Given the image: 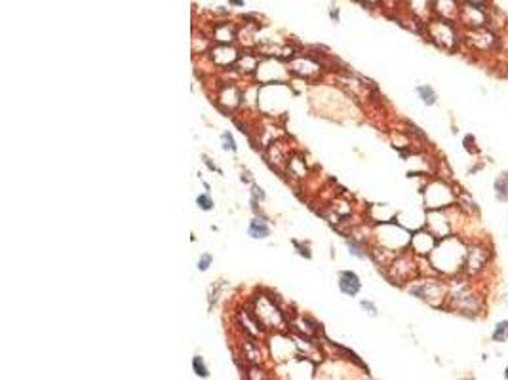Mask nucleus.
Returning <instances> with one entry per match:
<instances>
[{"label":"nucleus","mask_w":508,"mask_h":380,"mask_svg":"<svg viewBox=\"0 0 508 380\" xmlns=\"http://www.w3.org/2000/svg\"><path fill=\"white\" fill-rule=\"evenodd\" d=\"M415 93L421 97V101H423L426 107H432V105H436V101H438V93H436L432 86H428V84L417 86V88H415Z\"/></svg>","instance_id":"9d476101"},{"label":"nucleus","mask_w":508,"mask_h":380,"mask_svg":"<svg viewBox=\"0 0 508 380\" xmlns=\"http://www.w3.org/2000/svg\"><path fill=\"white\" fill-rule=\"evenodd\" d=\"M221 141H223V149L225 150H236V143H234V137H232L229 131H225L223 135H221Z\"/></svg>","instance_id":"2eb2a0df"},{"label":"nucleus","mask_w":508,"mask_h":380,"mask_svg":"<svg viewBox=\"0 0 508 380\" xmlns=\"http://www.w3.org/2000/svg\"><path fill=\"white\" fill-rule=\"evenodd\" d=\"M231 2L234 6H242V4H244V0H231Z\"/></svg>","instance_id":"4be33fe9"},{"label":"nucleus","mask_w":508,"mask_h":380,"mask_svg":"<svg viewBox=\"0 0 508 380\" xmlns=\"http://www.w3.org/2000/svg\"><path fill=\"white\" fill-rule=\"evenodd\" d=\"M491 340L493 342H506L508 340V320L497 321L493 331H491Z\"/></svg>","instance_id":"f8f14e48"},{"label":"nucleus","mask_w":508,"mask_h":380,"mask_svg":"<svg viewBox=\"0 0 508 380\" xmlns=\"http://www.w3.org/2000/svg\"><path fill=\"white\" fill-rule=\"evenodd\" d=\"M193 371H195L198 376H202V378H208L209 376L208 367H206V363H204V359L200 358V356H196V358L193 359Z\"/></svg>","instance_id":"ddd939ff"},{"label":"nucleus","mask_w":508,"mask_h":380,"mask_svg":"<svg viewBox=\"0 0 508 380\" xmlns=\"http://www.w3.org/2000/svg\"><path fill=\"white\" fill-rule=\"evenodd\" d=\"M196 203H198V208L204 209V211H209V209L213 208V200L209 198L208 194H200V196L196 198Z\"/></svg>","instance_id":"4468645a"},{"label":"nucleus","mask_w":508,"mask_h":380,"mask_svg":"<svg viewBox=\"0 0 508 380\" xmlns=\"http://www.w3.org/2000/svg\"><path fill=\"white\" fill-rule=\"evenodd\" d=\"M461 4H463V2H459V0H434L432 6L438 17L455 23V21H459Z\"/></svg>","instance_id":"423d86ee"},{"label":"nucleus","mask_w":508,"mask_h":380,"mask_svg":"<svg viewBox=\"0 0 508 380\" xmlns=\"http://www.w3.org/2000/svg\"><path fill=\"white\" fill-rule=\"evenodd\" d=\"M463 2H470V4H482V6H486L489 0H463Z\"/></svg>","instance_id":"aec40b11"},{"label":"nucleus","mask_w":508,"mask_h":380,"mask_svg":"<svg viewBox=\"0 0 508 380\" xmlns=\"http://www.w3.org/2000/svg\"><path fill=\"white\" fill-rule=\"evenodd\" d=\"M413 247H415L417 253L430 255L434 251V247H436V236L432 232H419L413 238Z\"/></svg>","instance_id":"6e6552de"},{"label":"nucleus","mask_w":508,"mask_h":380,"mask_svg":"<svg viewBox=\"0 0 508 380\" xmlns=\"http://www.w3.org/2000/svg\"><path fill=\"white\" fill-rule=\"evenodd\" d=\"M251 190H253V200H257V198H259V200H265V192H263V190L257 187V185H253V187H251Z\"/></svg>","instance_id":"6ab92c4d"},{"label":"nucleus","mask_w":508,"mask_h":380,"mask_svg":"<svg viewBox=\"0 0 508 380\" xmlns=\"http://www.w3.org/2000/svg\"><path fill=\"white\" fill-rule=\"evenodd\" d=\"M428 34L432 38V42L443 48V50H455L457 44H459V34H457V29L453 21H448V19H432L428 21Z\"/></svg>","instance_id":"f03ea898"},{"label":"nucleus","mask_w":508,"mask_h":380,"mask_svg":"<svg viewBox=\"0 0 508 380\" xmlns=\"http://www.w3.org/2000/svg\"><path fill=\"white\" fill-rule=\"evenodd\" d=\"M502 376H504V378H508V363H506V367H504V373H502Z\"/></svg>","instance_id":"5701e85b"},{"label":"nucleus","mask_w":508,"mask_h":380,"mask_svg":"<svg viewBox=\"0 0 508 380\" xmlns=\"http://www.w3.org/2000/svg\"><path fill=\"white\" fill-rule=\"evenodd\" d=\"M209 264H211V255H208V253L202 255L200 261H198V270H200V272H206V270L209 268Z\"/></svg>","instance_id":"f3484780"},{"label":"nucleus","mask_w":508,"mask_h":380,"mask_svg":"<svg viewBox=\"0 0 508 380\" xmlns=\"http://www.w3.org/2000/svg\"><path fill=\"white\" fill-rule=\"evenodd\" d=\"M346 246H348V249H351V255L358 257V259H366V253L362 251V247H360L356 241H346Z\"/></svg>","instance_id":"dca6fc26"},{"label":"nucleus","mask_w":508,"mask_h":380,"mask_svg":"<svg viewBox=\"0 0 508 380\" xmlns=\"http://www.w3.org/2000/svg\"><path fill=\"white\" fill-rule=\"evenodd\" d=\"M459 21L463 23L464 27H468V29H482V27H487V23H489V12L482 4L463 2L461 4Z\"/></svg>","instance_id":"7ed1b4c3"},{"label":"nucleus","mask_w":508,"mask_h":380,"mask_svg":"<svg viewBox=\"0 0 508 380\" xmlns=\"http://www.w3.org/2000/svg\"><path fill=\"white\" fill-rule=\"evenodd\" d=\"M466 40H468V44L474 48V50H478V52H489V50H493L495 46H497V34H495L493 30H489L487 27H482V29H470L468 30V34H466Z\"/></svg>","instance_id":"39448f33"},{"label":"nucleus","mask_w":508,"mask_h":380,"mask_svg":"<svg viewBox=\"0 0 508 380\" xmlns=\"http://www.w3.org/2000/svg\"><path fill=\"white\" fill-rule=\"evenodd\" d=\"M362 308H364V310H367V314H369V316H373V318L377 316V306H375L373 302H369V300H362Z\"/></svg>","instance_id":"a211bd4d"},{"label":"nucleus","mask_w":508,"mask_h":380,"mask_svg":"<svg viewBox=\"0 0 508 380\" xmlns=\"http://www.w3.org/2000/svg\"><path fill=\"white\" fill-rule=\"evenodd\" d=\"M489 262V251L482 246H472L466 249V261H464V272L476 276L487 266Z\"/></svg>","instance_id":"20e7f679"},{"label":"nucleus","mask_w":508,"mask_h":380,"mask_svg":"<svg viewBox=\"0 0 508 380\" xmlns=\"http://www.w3.org/2000/svg\"><path fill=\"white\" fill-rule=\"evenodd\" d=\"M329 15H331V19L339 21V10H331V12H329Z\"/></svg>","instance_id":"412c9836"},{"label":"nucleus","mask_w":508,"mask_h":380,"mask_svg":"<svg viewBox=\"0 0 508 380\" xmlns=\"http://www.w3.org/2000/svg\"><path fill=\"white\" fill-rule=\"evenodd\" d=\"M247 234L251 236V238H255V239H265V238H269V234H270V228L267 226V223H265V219H253L251 223H249V228H247Z\"/></svg>","instance_id":"1a4fd4ad"},{"label":"nucleus","mask_w":508,"mask_h":380,"mask_svg":"<svg viewBox=\"0 0 508 380\" xmlns=\"http://www.w3.org/2000/svg\"><path fill=\"white\" fill-rule=\"evenodd\" d=\"M446 241L441 244V249L446 251L441 261H434V266L438 270H441L443 274H457L464 270V261H466V249L464 244L459 238H443Z\"/></svg>","instance_id":"f257e3e1"},{"label":"nucleus","mask_w":508,"mask_h":380,"mask_svg":"<svg viewBox=\"0 0 508 380\" xmlns=\"http://www.w3.org/2000/svg\"><path fill=\"white\" fill-rule=\"evenodd\" d=\"M339 289L341 293L344 295H348V297H356L362 289V282H360V278L351 272V270H344L339 274Z\"/></svg>","instance_id":"0eeeda50"},{"label":"nucleus","mask_w":508,"mask_h":380,"mask_svg":"<svg viewBox=\"0 0 508 380\" xmlns=\"http://www.w3.org/2000/svg\"><path fill=\"white\" fill-rule=\"evenodd\" d=\"M495 188V196L499 201H508V173H502L499 175L493 183Z\"/></svg>","instance_id":"9b49d317"}]
</instances>
